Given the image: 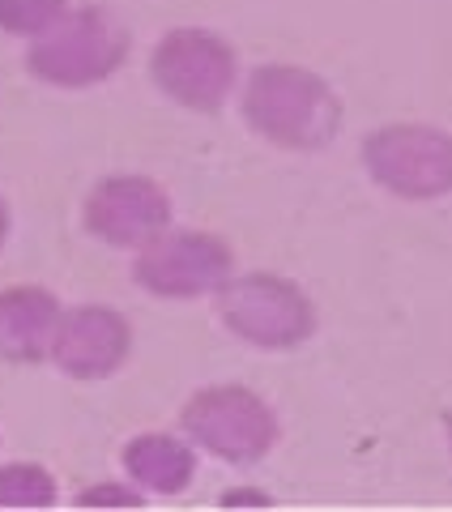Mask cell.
<instances>
[{"label":"cell","mask_w":452,"mask_h":512,"mask_svg":"<svg viewBox=\"0 0 452 512\" xmlns=\"http://www.w3.org/2000/svg\"><path fill=\"white\" fill-rule=\"evenodd\" d=\"M239 120L278 154H325L346 124V103L320 69L265 60L239 82Z\"/></svg>","instance_id":"6da1fadb"},{"label":"cell","mask_w":452,"mask_h":512,"mask_svg":"<svg viewBox=\"0 0 452 512\" xmlns=\"http://www.w3.org/2000/svg\"><path fill=\"white\" fill-rule=\"evenodd\" d=\"M218 325L256 355H290L320 333V303L278 269H235L214 295Z\"/></svg>","instance_id":"7a4b0ae2"},{"label":"cell","mask_w":452,"mask_h":512,"mask_svg":"<svg viewBox=\"0 0 452 512\" xmlns=\"http://www.w3.org/2000/svg\"><path fill=\"white\" fill-rule=\"evenodd\" d=\"M133 56V35L107 5H77L26 43V73L47 90H99Z\"/></svg>","instance_id":"3957f363"},{"label":"cell","mask_w":452,"mask_h":512,"mask_svg":"<svg viewBox=\"0 0 452 512\" xmlns=\"http://www.w3.org/2000/svg\"><path fill=\"white\" fill-rule=\"evenodd\" d=\"M180 431L201 457L231 470H248L282 444V414L265 393L239 380H214L192 389L180 406Z\"/></svg>","instance_id":"277c9868"},{"label":"cell","mask_w":452,"mask_h":512,"mask_svg":"<svg viewBox=\"0 0 452 512\" xmlns=\"http://www.w3.org/2000/svg\"><path fill=\"white\" fill-rule=\"evenodd\" d=\"M150 82L171 107L188 116H218L239 94L244 64L235 43L214 26H171L150 47Z\"/></svg>","instance_id":"5b68a950"},{"label":"cell","mask_w":452,"mask_h":512,"mask_svg":"<svg viewBox=\"0 0 452 512\" xmlns=\"http://www.w3.org/2000/svg\"><path fill=\"white\" fill-rule=\"evenodd\" d=\"M363 175L384 197L406 205H435L452 197V128L427 120L376 124L359 141Z\"/></svg>","instance_id":"8992f818"},{"label":"cell","mask_w":452,"mask_h":512,"mask_svg":"<svg viewBox=\"0 0 452 512\" xmlns=\"http://www.w3.org/2000/svg\"><path fill=\"white\" fill-rule=\"evenodd\" d=\"M235 269H239L235 248L218 231L175 227L171 222L158 239L133 252L128 274H133L137 291L150 299L197 303V299H214Z\"/></svg>","instance_id":"52a82bcc"},{"label":"cell","mask_w":452,"mask_h":512,"mask_svg":"<svg viewBox=\"0 0 452 512\" xmlns=\"http://www.w3.org/2000/svg\"><path fill=\"white\" fill-rule=\"evenodd\" d=\"M175 222V197L163 180L145 171H111L82 197V231L111 252L145 248Z\"/></svg>","instance_id":"ba28073f"},{"label":"cell","mask_w":452,"mask_h":512,"mask_svg":"<svg viewBox=\"0 0 452 512\" xmlns=\"http://www.w3.org/2000/svg\"><path fill=\"white\" fill-rule=\"evenodd\" d=\"M133 346L137 329L116 303H64L47 363L73 384H103L128 367Z\"/></svg>","instance_id":"9c48e42d"},{"label":"cell","mask_w":452,"mask_h":512,"mask_svg":"<svg viewBox=\"0 0 452 512\" xmlns=\"http://www.w3.org/2000/svg\"><path fill=\"white\" fill-rule=\"evenodd\" d=\"M64 303L43 282L0 286V363L39 367L52 355V338Z\"/></svg>","instance_id":"30bf717a"},{"label":"cell","mask_w":452,"mask_h":512,"mask_svg":"<svg viewBox=\"0 0 452 512\" xmlns=\"http://www.w3.org/2000/svg\"><path fill=\"white\" fill-rule=\"evenodd\" d=\"M201 453L192 448L184 431H137L120 448V470L128 483H137L150 500L184 495L197 478Z\"/></svg>","instance_id":"8fae6325"},{"label":"cell","mask_w":452,"mask_h":512,"mask_svg":"<svg viewBox=\"0 0 452 512\" xmlns=\"http://www.w3.org/2000/svg\"><path fill=\"white\" fill-rule=\"evenodd\" d=\"M60 504V483L43 461H0V508L9 512H43Z\"/></svg>","instance_id":"7c38bea8"},{"label":"cell","mask_w":452,"mask_h":512,"mask_svg":"<svg viewBox=\"0 0 452 512\" xmlns=\"http://www.w3.org/2000/svg\"><path fill=\"white\" fill-rule=\"evenodd\" d=\"M69 9L73 0H0V35L30 43L47 35Z\"/></svg>","instance_id":"4fadbf2b"},{"label":"cell","mask_w":452,"mask_h":512,"mask_svg":"<svg viewBox=\"0 0 452 512\" xmlns=\"http://www.w3.org/2000/svg\"><path fill=\"white\" fill-rule=\"evenodd\" d=\"M73 504L90 512H137L150 504V495L137 483H128V478H94V483H86L73 495Z\"/></svg>","instance_id":"5bb4252c"},{"label":"cell","mask_w":452,"mask_h":512,"mask_svg":"<svg viewBox=\"0 0 452 512\" xmlns=\"http://www.w3.org/2000/svg\"><path fill=\"white\" fill-rule=\"evenodd\" d=\"M278 500H273L269 491H261L256 483H231L222 495H218V508H226V512H235V508H273Z\"/></svg>","instance_id":"9a60e30c"},{"label":"cell","mask_w":452,"mask_h":512,"mask_svg":"<svg viewBox=\"0 0 452 512\" xmlns=\"http://www.w3.org/2000/svg\"><path fill=\"white\" fill-rule=\"evenodd\" d=\"M9 235H13V210H9V201L0 197V248L9 244Z\"/></svg>","instance_id":"2e32d148"},{"label":"cell","mask_w":452,"mask_h":512,"mask_svg":"<svg viewBox=\"0 0 452 512\" xmlns=\"http://www.w3.org/2000/svg\"><path fill=\"white\" fill-rule=\"evenodd\" d=\"M440 431H444V444H448V457H452V410L440 414Z\"/></svg>","instance_id":"e0dca14e"}]
</instances>
